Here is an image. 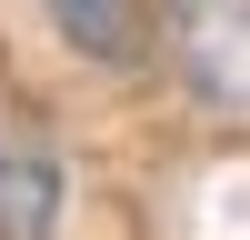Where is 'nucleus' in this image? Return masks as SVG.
Here are the masks:
<instances>
[{
  "label": "nucleus",
  "instance_id": "obj_3",
  "mask_svg": "<svg viewBox=\"0 0 250 240\" xmlns=\"http://www.w3.org/2000/svg\"><path fill=\"white\" fill-rule=\"evenodd\" d=\"M40 20L60 30V50H80L90 70H140V0H40Z\"/></svg>",
  "mask_w": 250,
  "mask_h": 240
},
{
  "label": "nucleus",
  "instance_id": "obj_1",
  "mask_svg": "<svg viewBox=\"0 0 250 240\" xmlns=\"http://www.w3.org/2000/svg\"><path fill=\"white\" fill-rule=\"evenodd\" d=\"M60 230V150L30 110H0V240Z\"/></svg>",
  "mask_w": 250,
  "mask_h": 240
},
{
  "label": "nucleus",
  "instance_id": "obj_2",
  "mask_svg": "<svg viewBox=\"0 0 250 240\" xmlns=\"http://www.w3.org/2000/svg\"><path fill=\"white\" fill-rule=\"evenodd\" d=\"M170 40L210 100H250V0H170Z\"/></svg>",
  "mask_w": 250,
  "mask_h": 240
}]
</instances>
